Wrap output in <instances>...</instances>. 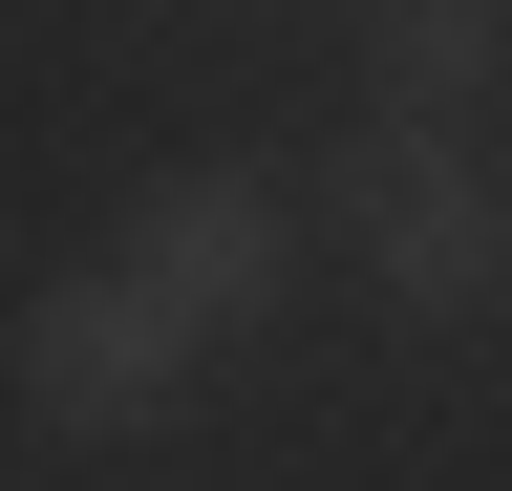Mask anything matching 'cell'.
Returning a JSON list of instances; mask_svg holds the SVG:
<instances>
[{"label":"cell","mask_w":512,"mask_h":491,"mask_svg":"<svg viewBox=\"0 0 512 491\" xmlns=\"http://www.w3.org/2000/svg\"><path fill=\"white\" fill-rule=\"evenodd\" d=\"M342 235H363V299L384 321H491L512 299V193H491V150L470 129H384L342 150Z\"/></svg>","instance_id":"6da1fadb"},{"label":"cell","mask_w":512,"mask_h":491,"mask_svg":"<svg viewBox=\"0 0 512 491\" xmlns=\"http://www.w3.org/2000/svg\"><path fill=\"white\" fill-rule=\"evenodd\" d=\"M107 257L150 278V299H171L192 342H235L256 299L299 278V193H278V171H235V150H214V171H150V193H128V235H107Z\"/></svg>","instance_id":"7a4b0ae2"},{"label":"cell","mask_w":512,"mask_h":491,"mask_svg":"<svg viewBox=\"0 0 512 491\" xmlns=\"http://www.w3.org/2000/svg\"><path fill=\"white\" fill-rule=\"evenodd\" d=\"M171 385H192V321H171V299L128 278V257H86V278H43V299H22V406H43V427L128 449V427H150Z\"/></svg>","instance_id":"3957f363"},{"label":"cell","mask_w":512,"mask_h":491,"mask_svg":"<svg viewBox=\"0 0 512 491\" xmlns=\"http://www.w3.org/2000/svg\"><path fill=\"white\" fill-rule=\"evenodd\" d=\"M363 86L406 107V129H470L512 86V0H363Z\"/></svg>","instance_id":"277c9868"}]
</instances>
